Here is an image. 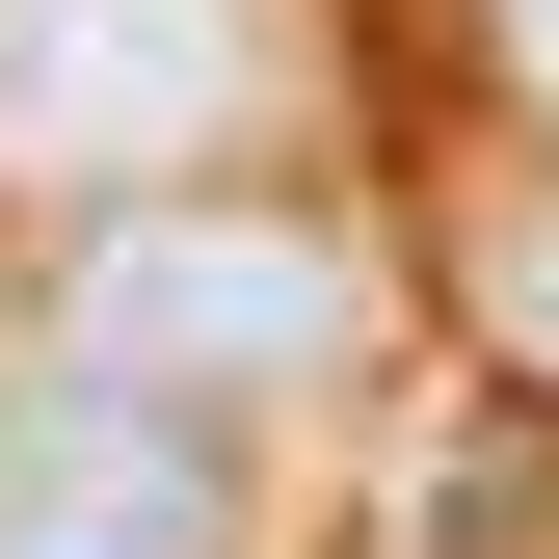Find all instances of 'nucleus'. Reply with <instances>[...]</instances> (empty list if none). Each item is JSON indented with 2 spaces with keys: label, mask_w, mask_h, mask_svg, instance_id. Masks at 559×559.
Instances as JSON below:
<instances>
[{
  "label": "nucleus",
  "mask_w": 559,
  "mask_h": 559,
  "mask_svg": "<svg viewBox=\"0 0 559 559\" xmlns=\"http://www.w3.org/2000/svg\"><path fill=\"white\" fill-rule=\"evenodd\" d=\"M240 81H266V0H0V187L133 214L240 133Z\"/></svg>",
  "instance_id": "1"
},
{
  "label": "nucleus",
  "mask_w": 559,
  "mask_h": 559,
  "mask_svg": "<svg viewBox=\"0 0 559 559\" xmlns=\"http://www.w3.org/2000/svg\"><path fill=\"white\" fill-rule=\"evenodd\" d=\"M320 346H346V266L266 214H107L81 240V373H133V400H294Z\"/></svg>",
  "instance_id": "2"
},
{
  "label": "nucleus",
  "mask_w": 559,
  "mask_h": 559,
  "mask_svg": "<svg viewBox=\"0 0 559 559\" xmlns=\"http://www.w3.org/2000/svg\"><path fill=\"white\" fill-rule=\"evenodd\" d=\"M0 559H240V453H214V400L27 373V400H0Z\"/></svg>",
  "instance_id": "3"
},
{
  "label": "nucleus",
  "mask_w": 559,
  "mask_h": 559,
  "mask_svg": "<svg viewBox=\"0 0 559 559\" xmlns=\"http://www.w3.org/2000/svg\"><path fill=\"white\" fill-rule=\"evenodd\" d=\"M507 81H533V107H559V0H507Z\"/></svg>",
  "instance_id": "4"
}]
</instances>
